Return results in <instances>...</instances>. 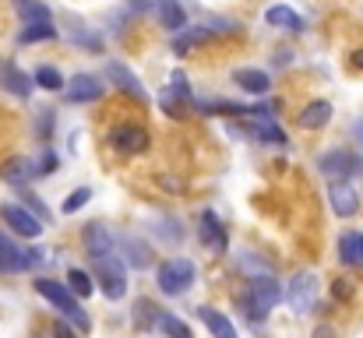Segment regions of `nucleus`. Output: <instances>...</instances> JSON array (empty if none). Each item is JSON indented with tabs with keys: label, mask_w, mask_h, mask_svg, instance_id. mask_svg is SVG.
I'll use <instances>...</instances> for the list:
<instances>
[{
	"label": "nucleus",
	"mask_w": 363,
	"mask_h": 338,
	"mask_svg": "<svg viewBox=\"0 0 363 338\" xmlns=\"http://www.w3.org/2000/svg\"><path fill=\"white\" fill-rule=\"evenodd\" d=\"M35 293L46 300V303H53L67 321H74V328H78V335H89L92 332V321H89V314L82 310V303L74 300V293L64 286V282H53V278H39L35 282Z\"/></svg>",
	"instance_id": "1"
},
{
	"label": "nucleus",
	"mask_w": 363,
	"mask_h": 338,
	"mask_svg": "<svg viewBox=\"0 0 363 338\" xmlns=\"http://www.w3.org/2000/svg\"><path fill=\"white\" fill-rule=\"evenodd\" d=\"M279 300H282L279 282H275V278H268V275H257V278H250L247 296L240 300V307H247V317H250V321H261V317L279 303Z\"/></svg>",
	"instance_id": "2"
},
{
	"label": "nucleus",
	"mask_w": 363,
	"mask_h": 338,
	"mask_svg": "<svg viewBox=\"0 0 363 338\" xmlns=\"http://www.w3.org/2000/svg\"><path fill=\"white\" fill-rule=\"evenodd\" d=\"M194 286V261L187 257H173L159 268V289L166 296H184Z\"/></svg>",
	"instance_id": "3"
},
{
	"label": "nucleus",
	"mask_w": 363,
	"mask_h": 338,
	"mask_svg": "<svg viewBox=\"0 0 363 338\" xmlns=\"http://www.w3.org/2000/svg\"><path fill=\"white\" fill-rule=\"evenodd\" d=\"M318 169H321L332 184H346V176H353V173L363 169V159L357 152H350V148H335V152H325V155L318 159Z\"/></svg>",
	"instance_id": "4"
},
{
	"label": "nucleus",
	"mask_w": 363,
	"mask_h": 338,
	"mask_svg": "<svg viewBox=\"0 0 363 338\" xmlns=\"http://www.w3.org/2000/svg\"><path fill=\"white\" fill-rule=\"evenodd\" d=\"M96 282H99V289H103L106 300H123V293H127V271H123V264L113 254L96 261Z\"/></svg>",
	"instance_id": "5"
},
{
	"label": "nucleus",
	"mask_w": 363,
	"mask_h": 338,
	"mask_svg": "<svg viewBox=\"0 0 363 338\" xmlns=\"http://www.w3.org/2000/svg\"><path fill=\"white\" fill-rule=\"evenodd\" d=\"M148 145H152V137L141 123H117L110 130V148L121 155H141V152H148Z\"/></svg>",
	"instance_id": "6"
},
{
	"label": "nucleus",
	"mask_w": 363,
	"mask_h": 338,
	"mask_svg": "<svg viewBox=\"0 0 363 338\" xmlns=\"http://www.w3.org/2000/svg\"><path fill=\"white\" fill-rule=\"evenodd\" d=\"M318 296H321V282H318L314 271L296 275L293 286H289V293H286V300H289V307H293L296 314H311V310L318 307Z\"/></svg>",
	"instance_id": "7"
},
{
	"label": "nucleus",
	"mask_w": 363,
	"mask_h": 338,
	"mask_svg": "<svg viewBox=\"0 0 363 338\" xmlns=\"http://www.w3.org/2000/svg\"><path fill=\"white\" fill-rule=\"evenodd\" d=\"M43 264V250H21L7 236H0V271H28Z\"/></svg>",
	"instance_id": "8"
},
{
	"label": "nucleus",
	"mask_w": 363,
	"mask_h": 338,
	"mask_svg": "<svg viewBox=\"0 0 363 338\" xmlns=\"http://www.w3.org/2000/svg\"><path fill=\"white\" fill-rule=\"evenodd\" d=\"M0 219L11 225V232H18V236H25V240H35V236L43 232V222H39L28 208H21V205H4V208H0Z\"/></svg>",
	"instance_id": "9"
},
{
	"label": "nucleus",
	"mask_w": 363,
	"mask_h": 338,
	"mask_svg": "<svg viewBox=\"0 0 363 338\" xmlns=\"http://www.w3.org/2000/svg\"><path fill=\"white\" fill-rule=\"evenodd\" d=\"M85 250H89L92 261L110 257V254H113V232L103 222H89L85 225Z\"/></svg>",
	"instance_id": "10"
},
{
	"label": "nucleus",
	"mask_w": 363,
	"mask_h": 338,
	"mask_svg": "<svg viewBox=\"0 0 363 338\" xmlns=\"http://www.w3.org/2000/svg\"><path fill=\"white\" fill-rule=\"evenodd\" d=\"M328 201H332V212L342 215V219H350L360 208V194H357L353 184H332L328 187Z\"/></svg>",
	"instance_id": "11"
},
{
	"label": "nucleus",
	"mask_w": 363,
	"mask_h": 338,
	"mask_svg": "<svg viewBox=\"0 0 363 338\" xmlns=\"http://www.w3.org/2000/svg\"><path fill=\"white\" fill-rule=\"evenodd\" d=\"M0 85H4L11 96H18V99H28V96H32V89H35V85H32V78H28L21 67H14L11 60H4V64H0Z\"/></svg>",
	"instance_id": "12"
},
{
	"label": "nucleus",
	"mask_w": 363,
	"mask_h": 338,
	"mask_svg": "<svg viewBox=\"0 0 363 338\" xmlns=\"http://www.w3.org/2000/svg\"><path fill=\"white\" fill-rule=\"evenodd\" d=\"M67 99L71 103H96V99H103V81L96 74H74V81L67 85Z\"/></svg>",
	"instance_id": "13"
},
{
	"label": "nucleus",
	"mask_w": 363,
	"mask_h": 338,
	"mask_svg": "<svg viewBox=\"0 0 363 338\" xmlns=\"http://www.w3.org/2000/svg\"><path fill=\"white\" fill-rule=\"evenodd\" d=\"M328 120H332V103H325V99L307 103L300 110V116H296L300 130H321V127H328Z\"/></svg>",
	"instance_id": "14"
},
{
	"label": "nucleus",
	"mask_w": 363,
	"mask_h": 338,
	"mask_svg": "<svg viewBox=\"0 0 363 338\" xmlns=\"http://www.w3.org/2000/svg\"><path fill=\"white\" fill-rule=\"evenodd\" d=\"M201 243H205L212 254H223V250H226V229H223L216 212H201Z\"/></svg>",
	"instance_id": "15"
},
{
	"label": "nucleus",
	"mask_w": 363,
	"mask_h": 338,
	"mask_svg": "<svg viewBox=\"0 0 363 338\" xmlns=\"http://www.w3.org/2000/svg\"><path fill=\"white\" fill-rule=\"evenodd\" d=\"M106 78H110V81H117L123 92H127V96H134L138 103H148V92L141 89V81H138L123 64H117V60H113V64H106Z\"/></svg>",
	"instance_id": "16"
},
{
	"label": "nucleus",
	"mask_w": 363,
	"mask_h": 338,
	"mask_svg": "<svg viewBox=\"0 0 363 338\" xmlns=\"http://www.w3.org/2000/svg\"><path fill=\"white\" fill-rule=\"evenodd\" d=\"M198 317L205 321V328H208L216 338H240L237 328L230 325V317H226L223 310H216V307H198Z\"/></svg>",
	"instance_id": "17"
},
{
	"label": "nucleus",
	"mask_w": 363,
	"mask_h": 338,
	"mask_svg": "<svg viewBox=\"0 0 363 338\" xmlns=\"http://www.w3.org/2000/svg\"><path fill=\"white\" fill-rule=\"evenodd\" d=\"M187 99H191V89H187V78L177 71L173 74V89L162 96V106L173 113V116H184V106H187Z\"/></svg>",
	"instance_id": "18"
},
{
	"label": "nucleus",
	"mask_w": 363,
	"mask_h": 338,
	"mask_svg": "<svg viewBox=\"0 0 363 338\" xmlns=\"http://www.w3.org/2000/svg\"><path fill=\"white\" fill-rule=\"evenodd\" d=\"M339 261L350 268H363V232H342L339 240Z\"/></svg>",
	"instance_id": "19"
},
{
	"label": "nucleus",
	"mask_w": 363,
	"mask_h": 338,
	"mask_svg": "<svg viewBox=\"0 0 363 338\" xmlns=\"http://www.w3.org/2000/svg\"><path fill=\"white\" fill-rule=\"evenodd\" d=\"M233 81L240 85L243 92H250V96H264V92L272 89V78H268L264 71H254V67H240V71L233 74Z\"/></svg>",
	"instance_id": "20"
},
{
	"label": "nucleus",
	"mask_w": 363,
	"mask_h": 338,
	"mask_svg": "<svg viewBox=\"0 0 363 338\" xmlns=\"http://www.w3.org/2000/svg\"><path fill=\"white\" fill-rule=\"evenodd\" d=\"M264 21H268L272 28H286V32H303V18H300L296 11H289V7H268V11H264Z\"/></svg>",
	"instance_id": "21"
},
{
	"label": "nucleus",
	"mask_w": 363,
	"mask_h": 338,
	"mask_svg": "<svg viewBox=\"0 0 363 338\" xmlns=\"http://www.w3.org/2000/svg\"><path fill=\"white\" fill-rule=\"evenodd\" d=\"M14 7L25 18V25H50V7L43 0H14Z\"/></svg>",
	"instance_id": "22"
},
{
	"label": "nucleus",
	"mask_w": 363,
	"mask_h": 338,
	"mask_svg": "<svg viewBox=\"0 0 363 338\" xmlns=\"http://www.w3.org/2000/svg\"><path fill=\"white\" fill-rule=\"evenodd\" d=\"M155 328L166 338H191V328H187L177 314H166V310H162V314L155 310Z\"/></svg>",
	"instance_id": "23"
},
{
	"label": "nucleus",
	"mask_w": 363,
	"mask_h": 338,
	"mask_svg": "<svg viewBox=\"0 0 363 338\" xmlns=\"http://www.w3.org/2000/svg\"><path fill=\"white\" fill-rule=\"evenodd\" d=\"M0 176H4L7 184L21 187V184L32 176V162H28V159H7V162H4V169H0Z\"/></svg>",
	"instance_id": "24"
},
{
	"label": "nucleus",
	"mask_w": 363,
	"mask_h": 338,
	"mask_svg": "<svg viewBox=\"0 0 363 338\" xmlns=\"http://www.w3.org/2000/svg\"><path fill=\"white\" fill-rule=\"evenodd\" d=\"M159 18H162V25L173 28V32L184 28V21H187V18H184V7H180L177 0H159Z\"/></svg>",
	"instance_id": "25"
},
{
	"label": "nucleus",
	"mask_w": 363,
	"mask_h": 338,
	"mask_svg": "<svg viewBox=\"0 0 363 338\" xmlns=\"http://www.w3.org/2000/svg\"><path fill=\"white\" fill-rule=\"evenodd\" d=\"M212 32H216V28H194V32H184V35L173 39V50H177V53H187V50L201 46L205 39H212Z\"/></svg>",
	"instance_id": "26"
},
{
	"label": "nucleus",
	"mask_w": 363,
	"mask_h": 338,
	"mask_svg": "<svg viewBox=\"0 0 363 338\" xmlns=\"http://www.w3.org/2000/svg\"><path fill=\"white\" fill-rule=\"evenodd\" d=\"M32 85H39V89H46V92H60V89H64V78H60L57 67H46V64H43V67L35 71V81H32Z\"/></svg>",
	"instance_id": "27"
},
{
	"label": "nucleus",
	"mask_w": 363,
	"mask_h": 338,
	"mask_svg": "<svg viewBox=\"0 0 363 338\" xmlns=\"http://www.w3.org/2000/svg\"><path fill=\"white\" fill-rule=\"evenodd\" d=\"M250 134H254V137H261L264 145H279V148H282V145H289V141H286V134H282L275 123H268V120H264V123H254V127H250Z\"/></svg>",
	"instance_id": "28"
},
{
	"label": "nucleus",
	"mask_w": 363,
	"mask_h": 338,
	"mask_svg": "<svg viewBox=\"0 0 363 338\" xmlns=\"http://www.w3.org/2000/svg\"><path fill=\"white\" fill-rule=\"evenodd\" d=\"M123 250H127V261L134 268H145L148 264V247L138 240V236H123Z\"/></svg>",
	"instance_id": "29"
},
{
	"label": "nucleus",
	"mask_w": 363,
	"mask_h": 338,
	"mask_svg": "<svg viewBox=\"0 0 363 338\" xmlns=\"http://www.w3.org/2000/svg\"><path fill=\"white\" fill-rule=\"evenodd\" d=\"M67 286H71V293H78V296H92V293H96L92 275H85L82 268H71V271H67Z\"/></svg>",
	"instance_id": "30"
},
{
	"label": "nucleus",
	"mask_w": 363,
	"mask_h": 338,
	"mask_svg": "<svg viewBox=\"0 0 363 338\" xmlns=\"http://www.w3.org/2000/svg\"><path fill=\"white\" fill-rule=\"evenodd\" d=\"M43 39H57V28L53 25H25L18 43H43Z\"/></svg>",
	"instance_id": "31"
},
{
	"label": "nucleus",
	"mask_w": 363,
	"mask_h": 338,
	"mask_svg": "<svg viewBox=\"0 0 363 338\" xmlns=\"http://www.w3.org/2000/svg\"><path fill=\"white\" fill-rule=\"evenodd\" d=\"M89 198H92V191H89V187H78V191L64 201V215H74L78 208H85V205H89Z\"/></svg>",
	"instance_id": "32"
},
{
	"label": "nucleus",
	"mask_w": 363,
	"mask_h": 338,
	"mask_svg": "<svg viewBox=\"0 0 363 338\" xmlns=\"http://www.w3.org/2000/svg\"><path fill=\"white\" fill-rule=\"evenodd\" d=\"M21 198H25V205L32 208V215H35L39 222H50V208H46V205H43V201H39L32 191H21Z\"/></svg>",
	"instance_id": "33"
},
{
	"label": "nucleus",
	"mask_w": 363,
	"mask_h": 338,
	"mask_svg": "<svg viewBox=\"0 0 363 338\" xmlns=\"http://www.w3.org/2000/svg\"><path fill=\"white\" fill-rule=\"evenodd\" d=\"M35 166H39L35 173H39V176H46V173H53V169H57V155H53V152H43Z\"/></svg>",
	"instance_id": "34"
},
{
	"label": "nucleus",
	"mask_w": 363,
	"mask_h": 338,
	"mask_svg": "<svg viewBox=\"0 0 363 338\" xmlns=\"http://www.w3.org/2000/svg\"><path fill=\"white\" fill-rule=\"evenodd\" d=\"M46 338H78V335L67 325H53V328H46Z\"/></svg>",
	"instance_id": "35"
},
{
	"label": "nucleus",
	"mask_w": 363,
	"mask_h": 338,
	"mask_svg": "<svg viewBox=\"0 0 363 338\" xmlns=\"http://www.w3.org/2000/svg\"><path fill=\"white\" fill-rule=\"evenodd\" d=\"M350 57H353V67H360V71H363V50H353Z\"/></svg>",
	"instance_id": "36"
},
{
	"label": "nucleus",
	"mask_w": 363,
	"mask_h": 338,
	"mask_svg": "<svg viewBox=\"0 0 363 338\" xmlns=\"http://www.w3.org/2000/svg\"><path fill=\"white\" fill-rule=\"evenodd\" d=\"M353 134H357V141L363 145V120H357V127H353Z\"/></svg>",
	"instance_id": "37"
}]
</instances>
